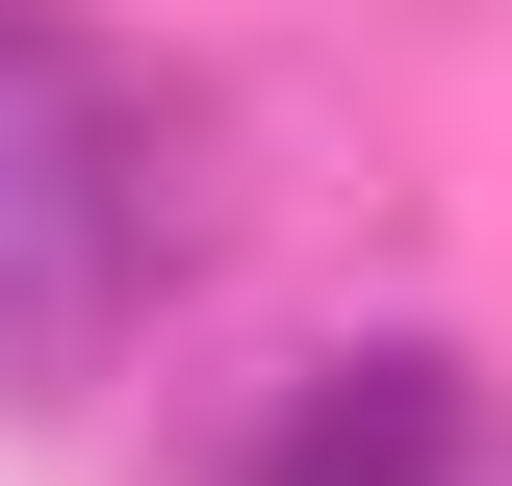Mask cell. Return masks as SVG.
<instances>
[{"mask_svg": "<svg viewBox=\"0 0 512 486\" xmlns=\"http://www.w3.org/2000/svg\"><path fill=\"white\" fill-rule=\"evenodd\" d=\"M180 282V128L77 0H0V410H77Z\"/></svg>", "mask_w": 512, "mask_h": 486, "instance_id": "6da1fadb", "label": "cell"}, {"mask_svg": "<svg viewBox=\"0 0 512 486\" xmlns=\"http://www.w3.org/2000/svg\"><path fill=\"white\" fill-rule=\"evenodd\" d=\"M461 461H487V384L436 333H359V359L256 384V435H231V486H461Z\"/></svg>", "mask_w": 512, "mask_h": 486, "instance_id": "7a4b0ae2", "label": "cell"}]
</instances>
